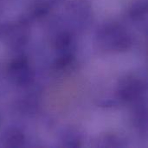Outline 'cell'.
Instances as JSON below:
<instances>
[{"mask_svg":"<svg viewBox=\"0 0 148 148\" xmlns=\"http://www.w3.org/2000/svg\"><path fill=\"white\" fill-rule=\"evenodd\" d=\"M103 42L118 51H125L131 46V37L120 25L112 23L105 26L101 32Z\"/></svg>","mask_w":148,"mask_h":148,"instance_id":"1","label":"cell"},{"mask_svg":"<svg viewBox=\"0 0 148 148\" xmlns=\"http://www.w3.org/2000/svg\"><path fill=\"white\" fill-rule=\"evenodd\" d=\"M143 82L134 76H127L121 81L119 85V97L125 101H135L144 92Z\"/></svg>","mask_w":148,"mask_h":148,"instance_id":"2","label":"cell"},{"mask_svg":"<svg viewBox=\"0 0 148 148\" xmlns=\"http://www.w3.org/2000/svg\"><path fill=\"white\" fill-rule=\"evenodd\" d=\"M10 72L15 82L20 85L29 83L32 78L28 59L24 56H19L10 63Z\"/></svg>","mask_w":148,"mask_h":148,"instance_id":"3","label":"cell"},{"mask_svg":"<svg viewBox=\"0 0 148 148\" xmlns=\"http://www.w3.org/2000/svg\"><path fill=\"white\" fill-rule=\"evenodd\" d=\"M24 136L23 133L17 129L10 130L5 136L4 146L6 147H20L23 145Z\"/></svg>","mask_w":148,"mask_h":148,"instance_id":"4","label":"cell"},{"mask_svg":"<svg viewBox=\"0 0 148 148\" xmlns=\"http://www.w3.org/2000/svg\"><path fill=\"white\" fill-rule=\"evenodd\" d=\"M147 13V3L145 0H139L133 3L129 10V15L134 20L143 19Z\"/></svg>","mask_w":148,"mask_h":148,"instance_id":"5","label":"cell"},{"mask_svg":"<svg viewBox=\"0 0 148 148\" xmlns=\"http://www.w3.org/2000/svg\"><path fill=\"white\" fill-rule=\"evenodd\" d=\"M72 37L69 32H62L59 34L55 40V47L56 49L63 50L66 49L71 43Z\"/></svg>","mask_w":148,"mask_h":148,"instance_id":"6","label":"cell"},{"mask_svg":"<svg viewBox=\"0 0 148 148\" xmlns=\"http://www.w3.org/2000/svg\"><path fill=\"white\" fill-rule=\"evenodd\" d=\"M74 61V56L72 54L69 53H66L64 55H62V56H60L54 63V67L56 69L60 70V69H63L67 67H69L70 64H72Z\"/></svg>","mask_w":148,"mask_h":148,"instance_id":"7","label":"cell"},{"mask_svg":"<svg viewBox=\"0 0 148 148\" xmlns=\"http://www.w3.org/2000/svg\"><path fill=\"white\" fill-rule=\"evenodd\" d=\"M49 11V5L46 3H36L32 10V14L35 17H42L48 14Z\"/></svg>","mask_w":148,"mask_h":148,"instance_id":"8","label":"cell"}]
</instances>
